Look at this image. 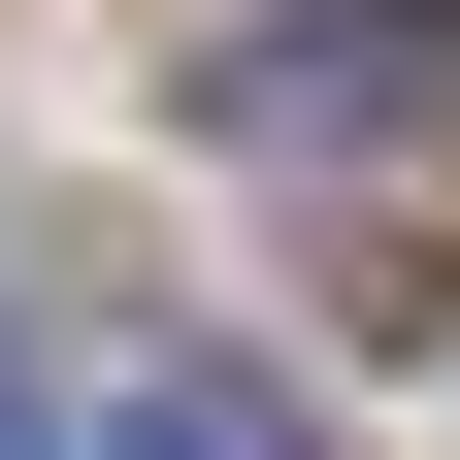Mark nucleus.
Returning a JSON list of instances; mask_svg holds the SVG:
<instances>
[{
	"mask_svg": "<svg viewBox=\"0 0 460 460\" xmlns=\"http://www.w3.org/2000/svg\"><path fill=\"white\" fill-rule=\"evenodd\" d=\"M99 460H296V394H230V362H99Z\"/></svg>",
	"mask_w": 460,
	"mask_h": 460,
	"instance_id": "nucleus-1",
	"label": "nucleus"
},
{
	"mask_svg": "<svg viewBox=\"0 0 460 460\" xmlns=\"http://www.w3.org/2000/svg\"><path fill=\"white\" fill-rule=\"evenodd\" d=\"M0 460H66V428H33V394H0Z\"/></svg>",
	"mask_w": 460,
	"mask_h": 460,
	"instance_id": "nucleus-2",
	"label": "nucleus"
}]
</instances>
